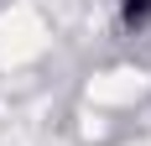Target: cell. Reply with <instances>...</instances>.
Returning a JSON list of instances; mask_svg holds the SVG:
<instances>
[{
	"instance_id": "obj_1",
	"label": "cell",
	"mask_w": 151,
	"mask_h": 146,
	"mask_svg": "<svg viewBox=\"0 0 151 146\" xmlns=\"http://www.w3.org/2000/svg\"><path fill=\"white\" fill-rule=\"evenodd\" d=\"M120 21H125L130 31L151 26V0H120Z\"/></svg>"
}]
</instances>
